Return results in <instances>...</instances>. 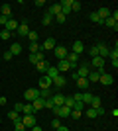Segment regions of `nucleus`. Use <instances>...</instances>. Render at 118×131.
I'll return each instance as SVG.
<instances>
[{
    "instance_id": "f257e3e1",
    "label": "nucleus",
    "mask_w": 118,
    "mask_h": 131,
    "mask_svg": "<svg viewBox=\"0 0 118 131\" xmlns=\"http://www.w3.org/2000/svg\"><path fill=\"white\" fill-rule=\"evenodd\" d=\"M75 72H77L79 78H87V77H89V72H90V65H89V63H81Z\"/></svg>"
},
{
    "instance_id": "f03ea898",
    "label": "nucleus",
    "mask_w": 118,
    "mask_h": 131,
    "mask_svg": "<svg viewBox=\"0 0 118 131\" xmlns=\"http://www.w3.org/2000/svg\"><path fill=\"white\" fill-rule=\"evenodd\" d=\"M104 72V69H90L89 77H87V80L90 82V84H96L98 82V78H101V74Z\"/></svg>"
},
{
    "instance_id": "7ed1b4c3",
    "label": "nucleus",
    "mask_w": 118,
    "mask_h": 131,
    "mask_svg": "<svg viewBox=\"0 0 118 131\" xmlns=\"http://www.w3.org/2000/svg\"><path fill=\"white\" fill-rule=\"evenodd\" d=\"M20 121H22L26 129H32L35 125V114H30V115H20Z\"/></svg>"
},
{
    "instance_id": "20e7f679",
    "label": "nucleus",
    "mask_w": 118,
    "mask_h": 131,
    "mask_svg": "<svg viewBox=\"0 0 118 131\" xmlns=\"http://www.w3.org/2000/svg\"><path fill=\"white\" fill-rule=\"evenodd\" d=\"M35 98H39V88H28V90L24 92V100H30V102H34Z\"/></svg>"
},
{
    "instance_id": "39448f33",
    "label": "nucleus",
    "mask_w": 118,
    "mask_h": 131,
    "mask_svg": "<svg viewBox=\"0 0 118 131\" xmlns=\"http://www.w3.org/2000/svg\"><path fill=\"white\" fill-rule=\"evenodd\" d=\"M53 53H55V57L59 61H63V59H67V47H63V45H55V49H53Z\"/></svg>"
},
{
    "instance_id": "423d86ee",
    "label": "nucleus",
    "mask_w": 118,
    "mask_h": 131,
    "mask_svg": "<svg viewBox=\"0 0 118 131\" xmlns=\"http://www.w3.org/2000/svg\"><path fill=\"white\" fill-rule=\"evenodd\" d=\"M18 35L20 37H28V33H30V26H28V22H22V24H18Z\"/></svg>"
},
{
    "instance_id": "0eeeda50",
    "label": "nucleus",
    "mask_w": 118,
    "mask_h": 131,
    "mask_svg": "<svg viewBox=\"0 0 118 131\" xmlns=\"http://www.w3.org/2000/svg\"><path fill=\"white\" fill-rule=\"evenodd\" d=\"M57 71H59V74H63V72H67L69 69H73V67L69 65V61L67 59H63V61H59V63H57V67H55Z\"/></svg>"
},
{
    "instance_id": "6e6552de",
    "label": "nucleus",
    "mask_w": 118,
    "mask_h": 131,
    "mask_svg": "<svg viewBox=\"0 0 118 131\" xmlns=\"http://www.w3.org/2000/svg\"><path fill=\"white\" fill-rule=\"evenodd\" d=\"M55 37H47V39H45V41H43V45H41V49H43V51H53V49H55Z\"/></svg>"
},
{
    "instance_id": "1a4fd4ad",
    "label": "nucleus",
    "mask_w": 118,
    "mask_h": 131,
    "mask_svg": "<svg viewBox=\"0 0 118 131\" xmlns=\"http://www.w3.org/2000/svg\"><path fill=\"white\" fill-rule=\"evenodd\" d=\"M30 63H34V65H38V63H41V61H45V55L39 51V53H30Z\"/></svg>"
},
{
    "instance_id": "9d476101",
    "label": "nucleus",
    "mask_w": 118,
    "mask_h": 131,
    "mask_svg": "<svg viewBox=\"0 0 118 131\" xmlns=\"http://www.w3.org/2000/svg\"><path fill=\"white\" fill-rule=\"evenodd\" d=\"M95 47H96V51H98V57H102V59H106V57H108L110 49H108L104 43H98V45H95Z\"/></svg>"
},
{
    "instance_id": "9b49d317",
    "label": "nucleus",
    "mask_w": 118,
    "mask_h": 131,
    "mask_svg": "<svg viewBox=\"0 0 118 131\" xmlns=\"http://www.w3.org/2000/svg\"><path fill=\"white\" fill-rule=\"evenodd\" d=\"M2 29H8V31L10 33H14L18 29V20H14V18H10V20H8V22H6V26L2 27Z\"/></svg>"
},
{
    "instance_id": "f8f14e48",
    "label": "nucleus",
    "mask_w": 118,
    "mask_h": 131,
    "mask_svg": "<svg viewBox=\"0 0 118 131\" xmlns=\"http://www.w3.org/2000/svg\"><path fill=\"white\" fill-rule=\"evenodd\" d=\"M65 98H67V96H63V94H53V96H51V100H53V104L57 106V108H61L63 104H65Z\"/></svg>"
},
{
    "instance_id": "ddd939ff",
    "label": "nucleus",
    "mask_w": 118,
    "mask_h": 131,
    "mask_svg": "<svg viewBox=\"0 0 118 131\" xmlns=\"http://www.w3.org/2000/svg\"><path fill=\"white\" fill-rule=\"evenodd\" d=\"M85 51V43L83 41H73V51H71V53H75V55H79V57H81V53H83Z\"/></svg>"
},
{
    "instance_id": "4468645a",
    "label": "nucleus",
    "mask_w": 118,
    "mask_h": 131,
    "mask_svg": "<svg viewBox=\"0 0 118 131\" xmlns=\"http://www.w3.org/2000/svg\"><path fill=\"white\" fill-rule=\"evenodd\" d=\"M96 14H98V18H101V20H106V18H110L112 10H110V8H106V6H102V8H98V12H96Z\"/></svg>"
},
{
    "instance_id": "2eb2a0df",
    "label": "nucleus",
    "mask_w": 118,
    "mask_h": 131,
    "mask_svg": "<svg viewBox=\"0 0 118 131\" xmlns=\"http://www.w3.org/2000/svg\"><path fill=\"white\" fill-rule=\"evenodd\" d=\"M90 67H93V69H104V59H102V57H93Z\"/></svg>"
},
{
    "instance_id": "dca6fc26",
    "label": "nucleus",
    "mask_w": 118,
    "mask_h": 131,
    "mask_svg": "<svg viewBox=\"0 0 118 131\" xmlns=\"http://www.w3.org/2000/svg\"><path fill=\"white\" fill-rule=\"evenodd\" d=\"M47 14H49V16H53V18H55L57 14H61V4H59V2L51 4V6H49V10H47Z\"/></svg>"
},
{
    "instance_id": "f3484780",
    "label": "nucleus",
    "mask_w": 118,
    "mask_h": 131,
    "mask_svg": "<svg viewBox=\"0 0 118 131\" xmlns=\"http://www.w3.org/2000/svg\"><path fill=\"white\" fill-rule=\"evenodd\" d=\"M112 74H108V72H102L101 74V78H98V82H101V84H104V86H108V84H112Z\"/></svg>"
},
{
    "instance_id": "a211bd4d",
    "label": "nucleus",
    "mask_w": 118,
    "mask_h": 131,
    "mask_svg": "<svg viewBox=\"0 0 118 131\" xmlns=\"http://www.w3.org/2000/svg\"><path fill=\"white\" fill-rule=\"evenodd\" d=\"M53 86V80L47 77H41V80H39V90H45V88H51Z\"/></svg>"
},
{
    "instance_id": "6ab92c4d",
    "label": "nucleus",
    "mask_w": 118,
    "mask_h": 131,
    "mask_svg": "<svg viewBox=\"0 0 118 131\" xmlns=\"http://www.w3.org/2000/svg\"><path fill=\"white\" fill-rule=\"evenodd\" d=\"M30 104H32V110H34V114H35L39 110H43V98H35L34 102H30Z\"/></svg>"
},
{
    "instance_id": "aec40b11",
    "label": "nucleus",
    "mask_w": 118,
    "mask_h": 131,
    "mask_svg": "<svg viewBox=\"0 0 118 131\" xmlns=\"http://www.w3.org/2000/svg\"><path fill=\"white\" fill-rule=\"evenodd\" d=\"M69 115H71V108H67V106L57 108V117H69Z\"/></svg>"
},
{
    "instance_id": "412c9836",
    "label": "nucleus",
    "mask_w": 118,
    "mask_h": 131,
    "mask_svg": "<svg viewBox=\"0 0 118 131\" xmlns=\"http://www.w3.org/2000/svg\"><path fill=\"white\" fill-rule=\"evenodd\" d=\"M65 82H67L65 74H59L57 78H53V86H55V88H63V86H65Z\"/></svg>"
},
{
    "instance_id": "4be33fe9",
    "label": "nucleus",
    "mask_w": 118,
    "mask_h": 131,
    "mask_svg": "<svg viewBox=\"0 0 118 131\" xmlns=\"http://www.w3.org/2000/svg\"><path fill=\"white\" fill-rule=\"evenodd\" d=\"M45 77H47V78H51V80H53V78H57V77H59V71H57L55 67H51V65H49V69L45 71Z\"/></svg>"
},
{
    "instance_id": "5701e85b",
    "label": "nucleus",
    "mask_w": 118,
    "mask_h": 131,
    "mask_svg": "<svg viewBox=\"0 0 118 131\" xmlns=\"http://www.w3.org/2000/svg\"><path fill=\"white\" fill-rule=\"evenodd\" d=\"M77 86H79V88H81V90H83V92H85V90H89L90 82L87 80V78H77Z\"/></svg>"
},
{
    "instance_id": "b1692460",
    "label": "nucleus",
    "mask_w": 118,
    "mask_h": 131,
    "mask_svg": "<svg viewBox=\"0 0 118 131\" xmlns=\"http://www.w3.org/2000/svg\"><path fill=\"white\" fill-rule=\"evenodd\" d=\"M0 16H4V18H12V8H10V4H4L2 8H0Z\"/></svg>"
},
{
    "instance_id": "393cba45",
    "label": "nucleus",
    "mask_w": 118,
    "mask_h": 131,
    "mask_svg": "<svg viewBox=\"0 0 118 131\" xmlns=\"http://www.w3.org/2000/svg\"><path fill=\"white\" fill-rule=\"evenodd\" d=\"M81 100H83V104H90V100H93V94H90L89 90H85V92H81Z\"/></svg>"
},
{
    "instance_id": "a878e982",
    "label": "nucleus",
    "mask_w": 118,
    "mask_h": 131,
    "mask_svg": "<svg viewBox=\"0 0 118 131\" xmlns=\"http://www.w3.org/2000/svg\"><path fill=\"white\" fill-rule=\"evenodd\" d=\"M104 26H108L110 29H118V22L114 18H106V20H104Z\"/></svg>"
},
{
    "instance_id": "bb28decb",
    "label": "nucleus",
    "mask_w": 118,
    "mask_h": 131,
    "mask_svg": "<svg viewBox=\"0 0 118 131\" xmlns=\"http://www.w3.org/2000/svg\"><path fill=\"white\" fill-rule=\"evenodd\" d=\"M47 69H49V63H47V61H41V63L35 65V71H39V72H45Z\"/></svg>"
},
{
    "instance_id": "cd10ccee",
    "label": "nucleus",
    "mask_w": 118,
    "mask_h": 131,
    "mask_svg": "<svg viewBox=\"0 0 118 131\" xmlns=\"http://www.w3.org/2000/svg\"><path fill=\"white\" fill-rule=\"evenodd\" d=\"M10 53L12 55H20V53H22V45H20V43H12L10 45Z\"/></svg>"
},
{
    "instance_id": "c85d7f7f",
    "label": "nucleus",
    "mask_w": 118,
    "mask_h": 131,
    "mask_svg": "<svg viewBox=\"0 0 118 131\" xmlns=\"http://www.w3.org/2000/svg\"><path fill=\"white\" fill-rule=\"evenodd\" d=\"M90 108H93V110L101 108V98H98V96H93V100H90Z\"/></svg>"
},
{
    "instance_id": "c756f323",
    "label": "nucleus",
    "mask_w": 118,
    "mask_h": 131,
    "mask_svg": "<svg viewBox=\"0 0 118 131\" xmlns=\"http://www.w3.org/2000/svg\"><path fill=\"white\" fill-rule=\"evenodd\" d=\"M90 20H93V22H95V24H98V26H104V20H101L96 12H93V14H90Z\"/></svg>"
},
{
    "instance_id": "7c9ffc66",
    "label": "nucleus",
    "mask_w": 118,
    "mask_h": 131,
    "mask_svg": "<svg viewBox=\"0 0 118 131\" xmlns=\"http://www.w3.org/2000/svg\"><path fill=\"white\" fill-rule=\"evenodd\" d=\"M41 51V47H39L38 41H34V43H30V53H39Z\"/></svg>"
},
{
    "instance_id": "2f4dec72",
    "label": "nucleus",
    "mask_w": 118,
    "mask_h": 131,
    "mask_svg": "<svg viewBox=\"0 0 118 131\" xmlns=\"http://www.w3.org/2000/svg\"><path fill=\"white\" fill-rule=\"evenodd\" d=\"M85 115L87 117H90V119H95V117H98V114H96V110H93V108H89L87 112H85Z\"/></svg>"
},
{
    "instance_id": "473e14b6",
    "label": "nucleus",
    "mask_w": 118,
    "mask_h": 131,
    "mask_svg": "<svg viewBox=\"0 0 118 131\" xmlns=\"http://www.w3.org/2000/svg\"><path fill=\"white\" fill-rule=\"evenodd\" d=\"M81 8H83V6H81L79 0H73V2H71V12H79Z\"/></svg>"
},
{
    "instance_id": "72a5a7b5",
    "label": "nucleus",
    "mask_w": 118,
    "mask_h": 131,
    "mask_svg": "<svg viewBox=\"0 0 118 131\" xmlns=\"http://www.w3.org/2000/svg\"><path fill=\"white\" fill-rule=\"evenodd\" d=\"M22 114H24V115L34 114V110H32V104H24V108H22Z\"/></svg>"
},
{
    "instance_id": "f704fd0d",
    "label": "nucleus",
    "mask_w": 118,
    "mask_h": 131,
    "mask_svg": "<svg viewBox=\"0 0 118 131\" xmlns=\"http://www.w3.org/2000/svg\"><path fill=\"white\" fill-rule=\"evenodd\" d=\"M43 108H47V110H53V108H55L53 100H51V98H45V100H43Z\"/></svg>"
},
{
    "instance_id": "c9c22d12",
    "label": "nucleus",
    "mask_w": 118,
    "mask_h": 131,
    "mask_svg": "<svg viewBox=\"0 0 118 131\" xmlns=\"http://www.w3.org/2000/svg\"><path fill=\"white\" fill-rule=\"evenodd\" d=\"M14 131H26V125H24L22 121L18 119V121H14Z\"/></svg>"
},
{
    "instance_id": "e433bc0d",
    "label": "nucleus",
    "mask_w": 118,
    "mask_h": 131,
    "mask_svg": "<svg viewBox=\"0 0 118 131\" xmlns=\"http://www.w3.org/2000/svg\"><path fill=\"white\" fill-rule=\"evenodd\" d=\"M10 37H12V33L8 31V29H0V39L6 41V39H10Z\"/></svg>"
},
{
    "instance_id": "4c0bfd02",
    "label": "nucleus",
    "mask_w": 118,
    "mask_h": 131,
    "mask_svg": "<svg viewBox=\"0 0 118 131\" xmlns=\"http://www.w3.org/2000/svg\"><path fill=\"white\" fill-rule=\"evenodd\" d=\"M51 22H53V16H49V14L45 12V16H43V20H41V24H43V26H49Z\"/></svg>"
},
{
    "instance_id": "58836bf2",
    "label": "nucleus",
    "mask_w": 118,
    "mask_h": 131,
    "mask_svg": "<svg viewBox=\"0 0 118 131\" xmlns=\"http://www.w3.org/2000/svg\"><path fill=\"white\" fill-rule=\"evenodd\" d=\"M39 98H51V92H49V88H45V90H39Z\"/></svg>"
},
{
    "instance_id": "ea45409f",
    "label": "nucleus",
    "mask_w": 118,
    "mask_h": 131,
    "mask_svg": "<svg viewBox=\"0 0 118 131\" xmlns=\"http://www.w3.org/2000/svg\"><path fill=\"white\" fill-rule=\"evenodd\" d=\"M69 117L79 119V117H83V112H79V110H71V115H69Z\"/></svg>"
},
{
    "instance_id": "a19ab883",
    "label": "nucleus",
    "mask_w": 118,
    "mask_h": 131,
    "mask_svg": "<svg viewBox=\"0 0 118 131\" xmlns=\"http://www.w3.org/2000/svg\"><path fill=\"white\" fill-rule=\"evenodd\" d=\"M108 57H110V61H118V49H116V47H114V49H110Z\"/></svg>"
},
{
    "instance_id": "79ce46f5",
    "label": "nucleus",
    "mask_w": 118,
    "mask_h": 131,
    "mask_svg": "<svg viewBox=\"0 0 118 131\" xmlns=\"http://www.w3.org/2000/svg\"><path fill=\"white\" fill-rule=\"evenodd\" d=\"M8 117H10L12 121H18V119H20V114H18V112H14V110H12V112H8Z\"/></svg>"
},
{
    "instance_id": "37998d69",
    "label": "nucleus",
    "mask_w": 118,
    "mask_h": 131,
    "mask_svg": "<svg viewBox=\"0 0 118 131\" xmlns=\"http://www.w3.org/2000/svg\"><path fill=\"white\" fill-rule=\"evenodd\" d=\"M59 127H61V121H59V117L51 119V129H59Z\"/></svg>"
},
{
    "instance_id": "c03bdc74",
    "label": "nucleus",
    "mask_w": 118,
    "mask_h": 131,
    "mask_svg": "<svg viewBox=\"0 0 118 131\" xmlns=\"http://www.w3.org/2000/svg\"><path fill=\"white\" fill-rule=\"evenodd\" d=\"M28 39H30V43H34V41H38V33L30 29V33H28Z\"/></svg>"
},
{
    "instance_id": "a18cd8bd",
    "label": "nucleus",
    "mask_w": 118,
    "mask_h": 131,
    "mask_svg": "<svg viewBox=\"0 0 118 131\" xmlns=\"http://www.w3.org/2000/svg\"><path fill=\"white\" fill-rule=\"evenodd\" d=\"M83 102H77V100H75V106H73V110H79V112H83Z\"/></svg>"
},
{
    "instance_id": "49530a36",
    "label": "nucleus",
    "mask_w": 118,
    "mask_h": 131,
    "mask_svg": "<svg viewBox=\"0 0 118 131\" xmlns=\"http://www.w3.org/2000/svg\"><path fill=\"white\" fill-rule=\"evenodd\" d=\"M12 57H14V55H12L10 51H4V61H6V63H8V61H12Z\"/></svg>"
},
{
    "instance_id": "de8ad7c7",
    "label": "nucleus",
    "mask_w": 118,
    "mask_h": 131,
    "mask_svg": "<svg viewBox=\"0 0 118 131\" xmlns=\"http://www.w3.org/2000/svg\"><path fill=\"white\" fill-rule=\"evenodd\" d=\"M8 20H10V18H4V16H0V29H2V27L6 26V22H8Z\"/></svg>"
},
{
    "instance_id": "09e8293b",
    "label": "nucleus",
    "mask_w": 118,
    "mask_h": 131,
    "mask_svg": "<svg viewBox=\"0 0 118 131\" xmlns=\"http://www.w3.org/2000/svg\"><path fill=\"white\" fill-rule=\"evenodd\" d=\"M55 20H57V22H59V24H63V22H65V20H67V18L63 16V14H57V16H55Z\"/></svg>"
},
{
    "instance_id": "8fccbe9b",
    "label": "nucleus",
    "mask_w": 118,
    "mask_h": 131,
    "mask_svg": "<svg viewBox=\"0 0 118 131\" xmlns=\"http://www.w3.org/2000/svg\"><path fill=\"white\" fill-rule=\"evenodd\" d=\"M22 108H24V104H22V102H18V104L14 106V112H18V114H20V112H22Z\"/></svg>"
},
{
    "instance_id": "3c124183",
    "label": "nucleus",
    "mask_w": 118,
    "mask_h": 131,
    "mask_svg": "<svg viewBox=\"0 0 118 131\" xmlns=\"http://www.w3.org/2000/svg\"><path fill=\"white\" fill-rule=\"evenodd\" d=\"M89 55H90V57H98V51H96V47H90Z\"/></svg>"
},
{
    "instance_id": "603ef678",
    "label": "nucleus",
    "mask_w": 118,
    "mask_h": 131,
    "mask_svg": "<svg viewBox=\"0 0 118 131\" xmlns=\"http://www.w3.org/2000/svg\"><path fill=\"white\" fill-rule=\"evenodd\" d=\"M6 102H8V100H6L4 96H0V106H6Z\"/></svg>"
},
{
    "instance_id": "864d4df0",
    "label": "nucleus",
    "mask_w": 118,
    "mask_h": 131,
    "mask_svg": "<svg viewBox=\"0 0 118 131\" xmlns=\"http://www.w3.org/2000/svg\"><path fill=\"white\" fill-rule=\"evenodd\" d=\"M30 131H41V127H39V125H38V123H35V125H34V127H32V129H30Z\"/></svg>"
},
{
    "instance_id": "5fc2aeb1",
    "label": "nucleus",
    "mask_w": 118,
    "mask_h": 131,
    "mask_svg": "<svg viewBox=\"0 0 118 131\" xmlns=\"http://www.w3.org/2000/svg\"><path fill=\"white\" fill-rule=\"evenodd\" d=\"M57 131H69V127H67V125H61V127H59Z\"/></svg>"
}]
</instances>
